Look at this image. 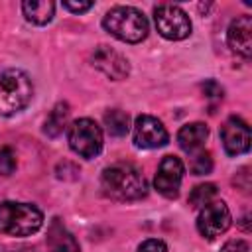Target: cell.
<instances>
[{
	"label": "cell",
	"instance_id": "3",
	"mask_svg": "<svg viewBox=\"0 0 252 252\" xmlns=\"http://www.w3.org/2000/svg\"><path fill=\"white\" fill-rule=\"evenodd\" d=\"M33 96V85L22 69L0 71V114L12 116L24 110Z\"/></svg>",
	"mask_w": 252,
	"mask_h": 252
},
{
	"label": "cell",
	"instance_id": "13",
	"mask_svg": "<svg viewBox=\"0 0 252 252\" xmlns=\"http://www.w3.org/2000/svg\"><path fill=\"white\" fill-rule=\"evenodd\" d=\"M209 138V128L203 122H191L181 126V130L177 132V144L183 152L187 154H195L199 150H203L205 142Z\"/></svg>",
	"mask_w": 252,
	"mask_h": 252
},
{
	"label": "cell",
	"instance_id": "23",
	"mask_svg": "<svg viewBox=\"0 0 252 252\" xmlns=\"http://www.w3.org/2000/svg\"><path fill=\"white\" fill-rule=\"evenodd\" d=\"M203 93H205V96H209V98H222V89H220V85H219L217 81H213V79H209V81L203 83Z\"/></svg>",
	"mask_w": 252,
	"mask_h": 252
},
{
	"label": "cell",
	"instance_id": "10",
	"mask_svg": "<svg viewBox=\"0 0 252 252\" xmlns=\"http://www.w3.org/2000/svg\"><path fill=\"white\" fill-rule=\"evenodd\" d=\"M220 140L228 156L246 154L250 150V128L242 118L230 116L220 128Z\"/></svg>",
	"mask_w": 252,
	"mask_h": 252
},
{
	"label": "cell",
	"instance_id": "18",
	"mask_svg": "<svg viewBox=\"0 0 252 252\" xmlns=\"http://www.w3.org/2000/svg\"><path fill=\"white\" fill-rule=\"evenodd\" d=\"M219 189L215 183H201L197 185L191 193H189V205L193 209H203L205 205H209L211 201H215Z\"/></svg>",
	"mask_w": 252,
	"mask_h": 252
},
{
	"label": "cell",
	"instance_id": "7",
	"mask_svg": "<svg viewBox=\"0 0 252 252\" xmlns=\"http://www.w3.org/2000/svg\"><path fill=\"white\" fill-rule=\"evenodd\" d=\"M230 222H232V215H230L226 203L224 201H211L209 205H205L199 211L197 230L201 232V236L213 240V238L220 236L222 232H226Z\"/></svg>",
	"mask_w": 252,
	"mask_h": 252
},
{
	"label": "cell",
	"instance_id": "11",
	"mask_svg": "<svg viewBox=\"0 0 252 252\" xmlns=\"http://www.w3.org/2000/svg\"><path fill=\"white\" fill-rule=\"evenodd\" d=\"M93 65L98 71H102L106 77L114 79V81H120V79H124L130 73L128 59L122 57L118 51H114L108 45H98L94 49V53H93Z\"/></svg>",
	"mask_w": 252,
	"mask_h": 252
},
{
	"label": "cell",
	"instance_id": "9",
	"mask_svg": "<svg viewBox=\"0 0 252 252\" xmlns=\"http://www.w3.org/2000/svg\"><path fill=\"white\" fill-rule=\"evenodd\" d=\"M169 140V134L161 120L150 114H142L134 122V144L144 150H154L165 146Z\"/></svg>",
	"mask_w": 252,
	"mask_h": 252
},
{
	"label": "cell",
	"instance_id": "22",
	"mask_svg": "<svg viewBox=\"0 0 252 252\" xmlns=\"http://www.w3.org/2000/svg\"><path fill=\"white\" fill-rule=\"evenodd\" d=\"M63 8L73 12V14H83L87 10L93 8V2H87V0H79V2H73V0H65L63 2Z\"/></svg>",
	"mask_w": 252,
	"mask_h": 252
},
{
	"label": "cell",
	"instance_id": "6",
	"mask_svg": "<svg viewBox=\"0 0 252 252\" xmlns=\"http://www.w3.org/2000/svg\"><path fill=\"white\" fill-rule=\"evenodd\" d=\"M69 146L81 158H96L102 150V130L91 118H79L69 126Z\"/></svg>",
	"mask_w": 252,
	"mask_h": 252
},
{
	"label": "cell",
	"instance_id": "12",
	"mask_svg": "<svg viewBox=\"0 0 252 252\" xmlns=\"http://www.w3.org/2000/svg\"><path fill=\"white\" fill-rule=\"evenodd\" d=\"M226 41L232 51H236L242 57H250V53H252V18L250 16L234 18L226 30Z\"/></svg>",
	"mask_w": 252,
	"mask_h": 252
},
{
	"label": "cell",
	"instance_id": "15",
	"mask_svg": "<svg viewBox=\"0 0 252 252\" xmlns=\"http://www.w3.org/2000/svg\"><path fill=\"white\" fill-rule=\"evenodd\" d=\"M22 12L28 22L35 26H45L55 14V4L51 0H26L22 4Z\"/></svg>",
	"mask_w": 252,
	"mask_h": 252
},
{
	"label": "cell",
	"instance_id": "20",
	"mask_svg": "<svg viewBox=\"0 0 252 252\" xmlns=\"http://www.w3.org/2000/svg\"><path fill=\"white\" fill-rule=\"evenodd\" d=\"M16 165H18L16 152L10 146H2L0 148V175H12Z\"/></svg>",
	"mask_w": 252,
	"mask_h": 252
},
{
	"label": "cell",
	"instance_id": "19",
	"mask_svg": "<svg viewBox=\"0 0 252 252\" xmlns=\"http://www.w3.org/2000/svg\"><path fill=\"white\" fill-rule=\"evenodd\" d=\"M189 169L193 175H207L213 169V158L209 152L199 150L195 154H191V161H189Z\"/></svg>",
	"mask_w": 252,
	"mask_h": 252
},
{
	"label": "cell",
	"instance_id": "5",
	"mask_svg": "<svg viewBox=\"0 0 252 252\" xmlns=\"http://www.w3.org/2000/svg\"><path fill=\"white\" fill-rule=\"evenodd\" d=\"M154 22L161 37L179 41L191 35V18L187 12L175 4H159L154 8Z\"/></svg>",
	"mask_w": 252,
	"mask_h": 252
},
{
	"label": "cell",
	"instance_id": "1",
	"mask_svg": "<svg viewBox=\"0 0 252 252\" xmlns=\"http://www.w3.org/2000/svg\"><path fill=\"white\" fill-rule=\"evenodd\" d=\"M102 193L116 201H136L148 191V183L142 171L134 163L118 161L108 165L100 175Z\"/></svg>",
	"mask_w": 252,
	"mask_h": 252
},
{
	"label": "cell",
	"instance_id": "14",
	"mask_svg": "<svg viewBox=\"0 0 252 252\" xmlns=\"http://www.w3.org/2000/svg\"><path fill=\"white\" fill-rule=\"evenodd\" d=\"M47 246L51 252H81L77 238L61 224L59 219H53L47 228Z\"/></svg>",
	"mask_w": 252,
	"mask_h": 252
},
{
	"label": "cell",
	"instance_id": "4",
	"mask_svg": "<svg viewBox=\"0 0 252 252\" xmlns=\"http://www.w3.org/2000/svg\"><path fill=\"white\" fill-rule=\"evenodd\" d=\"M43 224L41 211L32 203H0V232L10 236H30Z\"/></svg>",
	"mask_w": 252,
	"mask_h": 252
},
{
	"label": "cell",
	"instance_id": "24",
	"mask_svg": "<svg viewBox=\"0 0 252 252\" xmlns=\"http://www.w3.org/2000/svg\"><path fill=\"white\" fill-rule=\"evenodd\" d=\"M220 252H248V244H246L244 240H240V238L228 240V242L220 248Z\"/></svg>",
	"mask_w": 252,
	"mask_h": 252
},
{
	"label": "cell",
	"instance_id": "8",
	"mask_svg": "<svg viewBox=\"0 0 252 252\" xmlns=\"http://www.w3.org/2000/svg\"><path fill=\"white\" fill-rule=\"evenodd\" d=\"M183 173H185L183 161L175 156H165L156 171V177H154L156 191L167 199L177 197L181 181H183Z\"/></svg>",
	"mask_w": 252,
	"mask_h": 252
},
{
	"label": "cell",
	"instance_id": "16",
	"mask_svg": "<svg viewBox=\"0 0 252 252\" xmlns=\"http://www.w3.org/2000/svg\"><path fill=\"white\" fill-rule=\"evenodd\" d=\"M67 122H69V104L67 102H57L53 106V110L47 114V118H45L43 132L49 138H57L65 130Z\"/></svg>",
	"mask_w": 252,
	"mask_h": 252
},
{
	"label": "cell",
	"instance_id": "17",
	"mask_svg": "<svg viewBox=\"0 0 252 252\" xmlns=\"http://www.w3.org/2000/svg\"><path fill=\"white\" fill-rule=\"evenodd\" d=\"M104 126L110 136L122 138L130 130V116H128V112H124L120 108H110L104 114Z\"/></svg>",
	"mask_w": 252,
	"mask_h": 252
},
{
	"label": "cell",
	"instance_id": "2",
	"mask_svg": "<svg viewBox=\"0 0 252 252\" xmlns=\"http://www.w3.org/2000/svg\"><path fill=\"white\" fill-rule=\"evenodd\" d=\"M104 30L120 41L140 43L148 35V20L146 16L132 6H114L102 18Z\"/></svg>",
	"mask_w": 252,
	"mask_h": 252
},
{
	"label": "cell",
	"instance_id": "21",
	"mask_svg": "<svg viewBox=\"0 0 252 252\" xmlns=\"http://www.w3.org/2000/svg\"><path fill=\"white\" fill-rule=\"evenodd\" d=\"M138 252H167V246L159 238H150V240H146V242L140 244Z\"/></svg>",
	"mask_w": 252,
	"mask_h": 252
}]
</instances>
